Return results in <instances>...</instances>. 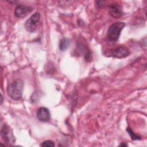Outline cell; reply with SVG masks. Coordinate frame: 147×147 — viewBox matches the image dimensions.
I'll use <instances>...</instances> for the list:
<instances>
[{
    "label": "cell",
    "instance_id": "cell-2",
    "mask_svg": "<svg viewBox=\"0 0 147 147\" xmlns=\"http://www.w3.org/2000/svg\"><path fill=\"white\" fill-rule=\"evenodd\" d=\"M125 26L123 22H117L112 24L107 32V39L110 42H115L119 39L122 30Z\"/></svg>",
    "mask_w": 147,
    "mask_h": 147
},
{
    "label": "cell",
    "instance_id": "cell-12",
    "mask_svg": "<svg viewBox=\"0 0 147 147\" xmlns=\"http://www.w3.org/2000/svg\"><path fill=\"white\" fill-rule=\"evenodd\" d=\"M95 3L96 4V6L99 8H102L103 7V6L105 5V1H95Z\"/></svg>",
    "mask_w": 147,
    "mask_h": 147
},
{
    "label": "cell",
    "instance_id": "cell-13",
    "mask_svg": "<svg viewBox=\"0 0 147 147\" xmlns=\"http://www.w3.org/2000/svg\"><path fill=\"white\" fill-rule=\"evenodd\" d=\"M119 146H127V145L124 142H122L121 144L119 145Z\"/></svg>",
    "mask_w": 147,
    "mask_h": 147
},
{
    "label": "cell",
    "instance_id": "cell-10",
    "mask_svg": "<svg viewBox=\"0 0 147 147\" xmlns=\"http://www.w3.org/2000/svg\"><path fill=\"white\" fill-rule=\"evenodd\" d=\"M126 131L128 133V134H129L131 140H141V137L140 136L136 134V133H134L130 127H127Z\"/></svg>",
    "mask_w": 147,
    "mask_h": 147
},
{
    "label": "cell",
    "instance_id": "cell-9",
    "mask_svg": "<svg viewBox=\"0 0 147 147\" xmlns=\"http://www.w3.org/2000/svg\"><path fill=\"white\" fill-rule=\"evenodd\" d=\"M71 44V40L67 38H63L59 42V49L61 51H65L68 49Z\"/></svg>",
    "mask_w": 147,
    "mask_h": 147
},
{
    "label": "cell",
    "instance_id": "cell-6",
    "mask_svg": "<svg viewBox=\"0 0 147 147\" xmlns=\"http://www.w3.org/2000/svg\"><path fill=\"white\" fill-rule=\"evenodd\" d=\"M109 13L114 18H119L123 14L122 7L118 3H111L109 6Z\"/></svg>",
    "mask_w": 147,
    "mask_h": 147
},
{
    "label": "cell",
    "instance_id": "cell-14",
    "mask_svg": "<svg viewBox=\"0 0 147 147\" xmlns=\"http://www.w3.org/2000/svg\"><path fill=\"white\" fill-rule=\"evenodd\" d=\"M2 102H3V96H2V95H1V104H2Z\"/></svg>",
    "mask_w": 147,
    "mask_h": 147
},
{
    "label": "cell",
    "instance_id": "cell-4",
    "mask_svg": "<svg viewBox=\"0 0 147 147\" xmlns=\"http://www.w3.org/2000/svg\"><path fill=\"white\" fill-rule=\"evenodd\" d=\"M1 137L3 141L7 145H12L16 142V139L12 129L6 123L3 124L1 127Z\"/></svg>",
    "mask_w": 147,
    "mask_h": 147
},
{
    "label": "cell",
    "instance_id": "cell-11",
    "mask_svg": "<svg viewBox=\"0 0 147 147\" xmlns=\"http://www.w3.org/2000/svg\"><path fill=\"white\" fill-rule=\"evenodd\" d=\"M40 146L43 147H53L55 146V143L52 140H47L42 142L40 144Z\"/></svg>",
    "mask_w": 147,
    "mask_h": 147
},
{
    "label": "cell",
    "instance_id": "cell-8",
    "mask_svg": "<svg viewBox=\"0 0 147 147\" xmlns=\"http://www.w3.org/2000/svg\"><path fill=\"white\" fill-rule=\"evenodd\" d=\"M37 117L40 121L48 122L51 118V113L49 110L44 107H40L37 111Z\"/></svg>",
    "mask_w": 147,
    "mask_h": 147
},
{
    "label": "cell",
    "instance_id": "cell-5",
    "mask_svg": "<svg viewBox=\"0 0 147 147\" xmlns=\"http://www.w3.org/2000/svg\"><path fill=\"white\" fill-rule=\"evenodd\" d=\"M40 20V14L38 12H36L25 22V29L29 32H34L37 28V24Z\"/></svg>",
    "mask_w": 147,
    "mask_h": 147
},
{
    "label": "cell",
    "instance_id": "cell-7",
    "mask_svg": "<svg viewBox=\"0 0 147 147\" xmlns=\"http://www.w3.org/2000/svg\"><path fill=\"white\" fill-rule=\"evenodd\" d=\"M32 8L30 6L18 4L15 7L14 14L16 17L22 18L25 17L28 13L32 10Z\"/></svg>",
    "mask_w": 147,
    "mask_h": 147
},
{
    "label": "cell",
    "instance_id": "cell-3",
    "mask_svg": "<svg viewBox=\"0 0 147 147\" xmlns=\"http://www.w3.org/2000/svg\"><path fill=\"white\" fill-rule=\"evenodd\" d=\"M105 56L118 59L125 58L129 56L130 51L125 46H119L115 48L110 49L105 51Z\"/></svg>",
    "mask_w": 147,
    "mask_h": 147
},
{
    "label": "cell",
    "instance_id": "cell-1",
    "mask_svg": "<svg viewBox=\"0 0 147 147\" xmlns=\"http://www.w3.org/2000/svg\"><path fill=\"white\" fill-rule=\"evenodd\" d=\"M24 84L23 80L18 79L8 85L6 91L7 95L11 99L14 100H18L21 99Z\"/></svg>",
    "mask_w": 147,
    "mask_h": 147
}]
</instances>
